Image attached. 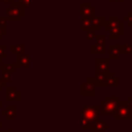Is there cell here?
<instances>
[{
	"mask_svg": "<svg viewBox=\"0 0 132 132\" xmlns=\"http://www.w3.org/2000/svg\"><path fill=\"white\" fill-rule=\"evenodd\" d=\"M96 86L100 88H118L120 86V79L114 75L113 72L106 73H96L95 74Z\"/></svg>",
	"mask_w": 132,
	"mask_h": 132,
	"instance_id": "1",
	"label": "cell"
},
{
	"mask_svg": "<svg viewBox=\"0 0 132 132\" xmlns=\"http://www.w3.org/2000/svg\"><path fill=\"white\" fill-rule=\"evenodd\" d=\"M112 116L116 121H132V107L127 100H120Z\"/></svg>",
	"mask_w": 132,
	"mask_h": 132,
	"instance_id": "2",
	"label": "cell"
},
{
	"mask_svg": "<svg viewBox=\"0 0 132 132\" xmlns=\"http://www.w3.org/2000/svg\"><path fill=\"white\" fill-rule=\"evenodd\" d=\"M120 101L119 96H105L100 101V114L101 116H108L113 114L118 103Z\"/></svg>",
	"mask_w": 132,
	"mask_h": 132,
	"instance_id": "3",
	"label": "cell"
},
{
	"mask_svg": "<svg viewBox=\"0 0 132 132\" xmlns=\"http://www.w3.org/2000/svg\"><path fill=\"white\" fill-rule=\"evenodd\" d=\"M6 20L8 22H20L22 16H25L26 14V8L22 5H12L6 7Z\"/></svg>",
	"mask_w": 132,
	"mask_h": 132,
	"instance_id": "4",
	"label": "cell"
},
{
	"mask_svg": "<svg viewBox=\"0 0 132 132\" xmlns=\"http://www.w3.org/2000/svg\"><path fill=\"white\" fill-rule=\"evenodd\" d=\"M81 118L93 123L99 119L100 116V106L99 105H84L81 107Z\"/></svg>",
	"mask_w": 132,
	"mask_h": 132,
	"instance_id": "5",
	"label": "cell"
},
{
	"mask_svg": "<svg viewBox=\"0 0 132 132\" xmlns=\"http://www.w3.org/2000/svg\"><path fill=\"white\" fill-rule=\"evenodd\" d=\"M96 80L95 77H87L81 82V96L82 97H94L96 96Z\"/></svg>",
	"mask_w": 132,
	"mask_h": 132,
	"instance_id": "6",
	"label": "cell"
},
{
	"mask_svg": "<svg viewBox=\"0 0 132 132\" xmlns=\"http://www.w3.org/2000/svg\"><path fill=\"white\" fill-rule=\"evenodd\" d=\"M110 59L109 58H96L95 60V73L109 72Z\"/></svg>",
	"mask_w": 132,
	"mask_h": 132,
	"instance_id": "7",
	"label": "cell"
},
{
	"mask_svg": "<svg viewBox=\"0 0 132 132\" xmlns=\"http://www.w3.org/2000/svg\"><path fill=\"white\" fill-rule=\"evenodd\" d=\"M15 65L18 68H30L31 65V56L30 54L15 55Z\"/></svg>",
	"mask_w": 132,
	"mask_h": 132,
	"instance_id": "8",
	"label": "cell"
},
{
	"mask_svg": "<svg viewBox=\"0 0 132 132\" xmlns=\"http://www.w3.org/2000/svg\"><path fill=\"white\" fill-rule=\"evenodd\" d=\"M81 18H94L96 16V7L92 5L91 2H81L80 7Z\"/></svg>",
	"mask_w": 132,
	"mask_h": 132,
	"instance_id": "9",
	"label": "cell"
},
{
	"mask_svg": "<svg viewBox=\"0 0 132 132\" xmlns=\"http://www.w3.org/2000/svg\"><path fill=\"white\" fill-rule=\"evenodd\" d=\"M110 128V126L103 120H96L91 124L90 130L91 132H105L106 130H108Z\"/></svg>",
	"mask_w": 132,
	"mask_h": 132,
	"instance_id": "10",
	"label": "cell"
},
{
	"mask_svg": "<svg viewBox=\"0 0 132 132\" xmlns=\"http://www.w3.org/2000/svg\"><path fill=\"white\" fill-rule=\"evenodd\" d=\"M123 35H124V22L122 21L117 27H114L109 31V39L112 41H117Z\"/></svg>",
	"mask_w": 132,
	"mask_h": 132,
	"instance_id": "11",
	"label": "cell"
},
{
	"mask_svg": "<svg viewBox=\"0 0 132 132\" xmlns=\"http://www.w3.org/2000/svg\"><path fill=\"white\" fill-rule=\"evenodd\" d=\"M21 93L15 87H6V101H20Z\"/></svg>",
	"mask_w": 132,
	"mask_h": 132,
	"instance_id": "12",
	"label": "cell"
},
{
	"mask_svg": "<svg viewBox=\"0 0 132 132\" xmlns=\"http://www.w3.org/2000/svg\"><path fill=\"white\" fill-rule=\"evenodd\" d=\"M1 114L5 116L6 120H8V121H14L16 119V106L8 104L5 107V109H3L1 111Z\"/></svg>",
	"mask_w": 132,
	"mask_h": 132,
	"instance_id": "13",
	"label": "cell"
},
{
	"mask_svg": "<svg viewBox=\"0 0 132 132\" xmlns=\"http://www.w3.org/2000/svg\"><path fill=\"white\" fill-rule=\"evenodd\" d=\"M121 22H122V21L119 19L118 15H111V16L109 18V20L106 21L105 24H104V26H103V27H104V30L107 31V32H109L111 29H113L114 27H117Z\"/></svg>",
	"mask_w": 132,
	"mask_h": 132,
	"instance_id": "14",
	"label": "cell"
},
{
	"mask_svg": "<svg viewBox=\"0 0 132 132\" xmlns=\"http://www.w3.org/2000/svg\"><path fill=\"white\" fill-rule=\"evenodd\" d=\"M106 22V19L104 15H98L93 18V30L95 31H100L101 28L104 26Z\"/></svg>",
	"mask_w": 132,
	"mask_h": 132,
	"instance_id": "15",
	"label": "cell"
},
{
	"mask_svg": "<svg viewBox=\"0 0 132 132\" xmlns=\"http://www.w3.org/2000/svg\"><path fill=\"white\" fill-rule=\"evenodd\" d=\"M120 44H110L109 45V59H119L121 55Z\"/></svg>",
	"mask_w": 132,
	"mask_h": 132,
	"instance_id": "16",
	"label": "cell"
},
{
	"mask_svg": "<svg viewBox=\"0 0 132 132\" xmlns=\"http://www.w3.org/2000/svg\"><path fill=\"white\" fill-rule=\"evenodd\" d=\"M10 53L11 55H22L26 53V44H11L10 45Z\"/></svg>",
	"mask_w": 132,
	"mask_h": 132,
	"instance_id": "17",
	"label": "cell"
},
{
	"mask_svg": "<svg viewBox=\"0 0 132 132\" xmlns=\"http://www.w3.org/2000/svg\"><path fill=\"white\" fill-rule=\"evenodd\" d=\"M16 65L15 63H1V72H8V73H15L16 72Z\"/></svg>",
	"mask_w": 132,
	"mask_h": 132,
	"instance_id": "18",
	"label": "cell"
},
{
	"mask_svg": "<svg viewBox=\"0 0 132 132\" xmlns=\"http://www.w3.org/2000/svg\"><path fill=\"white\" fill-rule=\"evenodd\" d=\"M104 53H105V44H98V43L91 44L92 55H102Z\"/></svg>",
	"mask_w": 132,
	"mask_h": 132,
	"instance_id": "19",
	"label": "cell"
},
{
	"mask_svg": "<svg viewBox=\"0 0 132 132\" xmlns=\"http://www.w3.org/2000/svg\"><path fill=\"white\" fill-rule=\"evenodd\" d=\"M82 31L93 29V18H81V27Z\"/></svg>",
	"mask_w": 132,
	"mask_h": 132,
	"instance_id": "20",
	"label": "cell"
},
{
	"mask_svg": "<svg viewBox=\"0 0 132 132\" xmlns=\"http://www.w3.org/2000/svg\"><path fill=\"white\" fill-rule=\"evenodd\" d=\"M7 22H8V21L6 20L5 16L0 15V29H1V31H2L3 36L7 35Z\"/></svg>",
	"mask_w": 132,
	"mask_h": 132,
	"instance_id": "21",
	"label": "cell"
},
{
	"mask_svg": "<svg viewBox=\"0 0 132 132\" xmlns=\"http://www.w3.org/2000/svg\"><path fill=\"white\" fill-rule=\"evenodd\" d=\"M121 53L124 55H132V44H120Z\"/></svg>",
	"mask_w": 132,
	"mask_h": 132,
	"instance_id": "22",
	"label": "cell"
},
{
	"mask_svg": "<svg viewBox=\"0 0 132 132\" xmlns=\"http://www.w3.org/2000/svg\"><path fill=\"white\" fill-rule=\"evenodd\" d=\"M10 4L12 5H22L25 8L30 6V0H12L10 2Z\"/></svg>",
	"mask_w": 132,
	"mask_h": 132,
	"instance_id": "23",
	"label": "cell"
},
{
	"mask_svg": "<svg viewBox=\"0 0 132 132\" xmlns=\"http://www.w3.org/2000/svg\"><path fill=\"white\" fill-rule=\"evenodd\" d=\"M85 32H86V39H87L88 41L95 39V37H96V35H97V34H96V31L93 30V29L87 30V31H85Z\"/></svg>",
	"mask_w": 132,
	"mask_h": 132,
	"instance_id": "24",
	"label": "cell"
},
{
	"mask_svg": "<svg viewBox=\"0 0 132 132\" xmlns=\"http://www.w3.org/2000/svg\"><path fill=\"white\" fill-rule=\"evenodd\" d=\"M1 79H2L5 84H8V82H10L11 79H12V74H11V73H8V72H2Z\"/></svg>",
	"mask_w": 132,
	"mask_h": 132,
	"instance_id": "25",
	"label": "cell"
},
{
	"mask_svg": "<svg viewBox=\"0 0 132 132\" xmlns=\"http://www.w3.org/2000/svg\"><path fill=\"white\" fill-rule=\"evenodd\" d=\"M95 43L105 44V35L104 34H97L95 37Z\"/></svg>",
	"mask_w": 132,
	"mask_h": 132,
	"instance_id": "26",
	"label": "cell"
},
{
	"mask_svg": "<svg viewBox=\"0 0 132 132\" xmlns=\"http://www.w3.org/2000/svg\"><path fill=\"white\" fill-rule=\"evenodd\" d=\"M123 22L124 23H127L128 26H132V11H128V14L124 15L123 18Z\"/></svg>",
	"mask_w": 132,
	"mask_h": 132,
	"instance_id": "27",
	"label": "cell"
},
{
	"mask_svg": "<svg viewBox=\"0 0 132 132\" xmlns=\"http://www.w3.org/2000/svg\"><path fill=\"white\" fill-rule=\"evenodd\" d=\"M6 47H7L6 44H0V59H1V60L7 58V55H6Z\"/></svg>",
	"mask_w": 132,
	"mask_h": 132,
	"instance_id": "28",
	"label": "cell"
},
{
	"mask_svg": "<svg viewBox=\"0 0 132 132\" xmlns=\"http://www.w3.org/2000/svg\"><path fill=\"white\" fill-rule=\"evenodd\" d=\"M91 124H92V123H91L90 121H88V120L81 118V121H80V127H81V129H84V130H86V129H90Z\"/></svg>",
	"mask_w": 132,
	"mask_h": 132,
	"instance_id": "29",
	"label": "cell"
},
{
	"mask_svg": "<svg viewBox=\"0 0 132 132\" xmlns=\"http://www.w3.org/2000/svg\"><path fill=\"white\" fill-rule=\"evenodd\" d=\"M4 87H7V84H5V82L1 79V77H0V92L2 91V89H3Z\"/></svg>",
	"mask_w": 132,
	"mask_h": 132,
	"instance_id": "30",
	"label": "cell"
},
{
	"mask_svg": "<svg viewBox=\"0 0 132 132\" xmlns=\"http://www.w3.org/2000/svg\"><path fill=\"white\" fill-rule=\"evenodd\" d=\"M125 0H109L110 3H124Z\"/></svg>",
	"mask_w": 132,
	"mask_h": 132,
	"instance_id": "31",
	"label": "cell"
},
{
	"mask_svg": "<svg viewBox=\"0 0 132 132\" xmlns=\"http://www.w3.org/2000/svg\"><path fill=\"white\" fill-rule=\"evenodd\" d=\"M128 102H129V104L131 105V107H132V96H129L128 97V100H127Z\"/></svg>",
	"mask_w": 132,
	"mask_h": 132,
	"instance_id": "32",
	"label": "cell"
},
{
	"mask_svg": "<svg viewBox=\"0 0 132 132\" xmlns=\"http://www.w3.org/2000/svg\"><path fill=\"white\" fill-rule=\"evenodd\" d=\"M12 0H0V3H7V2H11Z\"/></svg>",
	"mask_w": 132,
	"mask_h": 132,
	"instance_id": "33",
	"label": "cell"
},
{
	"mask_svg": "<svg viewBox=\"0 0 132 132\" xmlns=\"http://www.w3.org/2000/svg\"><path fill=\"white\" fill-rule=\"evenodd\" d=\"M0 132H11L10 129H6V130H0Z\"/></svg>",
	"mask_w": 132,
	"mask_h": 132,
	"instance_id": "34",
	"label": "cell"
},
{
	"mask_svg": "<svg viewBox=\"0 0 132 132\" xmlns=\"http://www.w3.org/2000/svg\"><path fill=\"white\" fill-rule=\"evenodd\" d=\"M2 37H3V34H2V31H1V29H0V40L2 39Z\"/></svg>",
	"mask_w": 132,
	"mask_h": 132,
	"instance_id": "35",
	"label": "cell"
},
{
	"mask_svg": "<svg viewBox=\"0 0 132 132\" xmlns=\"http://www.w3.org/2000/svg\"><path fill=\"white\" fill-rule=\"evenodd\" d=\"M2 104H3V102L0 100V109H1V107H2Z\"/></svg>",
	"mask_w": 132,
	"mask_h": 132,
	"instance_id": "36",
	"label": "cell"
},
{
	"mask_svg": "<svg viewBox=\"0 0 132 132\" xmlns=\"http://www.w3.org/2000/svg\"><path fill=\"white\" fill-rule=\"evenodd\" d=\"M1 63H2V60L0 59V72H1Z\"/></svg>",
	"mask_w": 132,
	"mask_h": 132,
	"instance_id": "37",
	"label": "cell"
},
{
	"mask_svg": "<svg viewBox=\"0 0 132 132\" xmlns=\"http://www.w3.org/2000/svg\"><path fill=\"white\" fill-rule=\"evenodd\" d=\"M1 128H2V122L0 121V130H1Z\"/></svg>",
	"mask_w": 132,
	"mask_h": 132,
	"instance_id": "38",
	"label": "cell"
}]
</instances>
